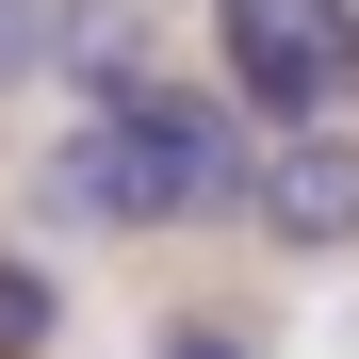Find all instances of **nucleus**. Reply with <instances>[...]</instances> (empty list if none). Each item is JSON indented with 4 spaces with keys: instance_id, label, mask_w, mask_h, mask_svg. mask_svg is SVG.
Instances as JSON below:
<instances>
[{
    "instance_id": "nucleus-4",
    "label": "nucleus",
    "mask_w": 359,
    "mask_h": 359,
    "mask_svg": "<svg viewBox=\"0 0 359 359\" xmlns=\"http://www.w3.org/2000/svg\"><path fill=\"white\" fill-rule=\"evenodd\" d=\"M0 359H66V278L33 245H0Z\"/></svg>"
},
{
    "instance_id": "nucleus-3",
    "label": "nucleus",
    "mask_w": 359,
    "mask_h": 359,
    "mask_svg": "<svg viewBox=\"0 0 359 359\" xmlns=\"http://www.w3.org/2000/svg\"><path fill=\"white\" fill-rule=\"evenodd\" d=\"M66 82H82V114H147V98H163L131 0H66Z\"/></svg>"
},
{
    "instance_id": "nucleus-1",
    "label": "nucleus",
    "mask_w": 359,
    "mask_h": 359,
    "mask_svg": "<svg viewBox=\"0 0 359 359\" xmlns=\"http://www.w3.org/2000/svg\"><path fill=\"white\" fill-rule=\"evenodd\" d=\"M212 66L262 131H343L359 98V0H212Z\"/></svg>"
},
{
    "instance_id": "nucleus-5",
    "label": "nucleus",
    "mask_w": 359,
    "mask_h": 359,
    "mask_svg": "<svg viewBox=\"0 0 359 359\" xmlns=\"http://www.w3.org/2000/svg\"><path fill=\"white\" fill-rule=\"evenodd\" d=\"M147 359H278V327L262 311H212V294H196V311H163V343Z\"/></svg>"
},
{
    "instance_id": "nucleus-6",
    "label": "nucleus",
    "mask_w": 359,
    "mask_h": 359,
    "mask_svg": "<svg viewBox=\"0 0 359 359\" xmlns=\"http://www.w3.org/2000/svg\"><path fill=\"white\" fill-rule=\"evenodd\" d=\"M66 66V0H0V98Z\"/></svg>"
},
{
    "instance_id": "nucleus-2",
    "label": "nucleus",
    "mask_w": 359,
    "mask_h": 359,
    "mask_svg": "<svg viewBox=\"0 0 359 359\" xmlns=\"http://www.w3.org/2000/svg\"><path fill=\"white\" fill-rule=\"evenodd\" d=\"M262 245H294V262H343L359 245V114L262 147Z\"/></svg>"
}]
</instances>
